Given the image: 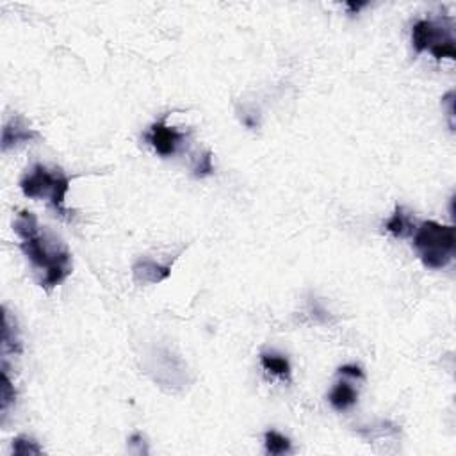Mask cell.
<instances>
[{
	"instance_id": "cell-1",
	"label": "cell",
	"mask_w": 456,
	"mask_h": 456,
	"mask_svg": "<svg viewBox=\"0 0 456 456\" xmlns=\"http://www.w3.org/2000/svg\"><path fill=\"white\" fill-rule=\"evenodd\" d=\"M13 230L22 239L20 248L36 269L45 271L41 287L52 289L72 275V255L66 246L47 239L33 212L22 210L13 221Z\"/></svg>"
},
{
	"instance_id": "cell-13",
	"label": "cell",
	"mask_w": 456,
	"mask_h": 456,
	"mask_svg": "<svg viewBox=\"0 0 456 456\" xmlns=\"http://www.w3.org/2000/svg\"><path fill=\"white\" fill-rule=\"evenodd\" d=\"M15 398H17V392H15V387H13L11 379H9L8 371H2V394H0V412H2V423L6 420V416H8L9 408L15 403Z\"/></svg>"
},
{
	"instance_id": "cell-9",
	"label": "cell",
	"mask_w": 456,
	"mask_h": 456,
	"mask_svg": "<svg viewBox=\"0 0 456 456\" xmlns=\"http://www.w3.org/2000/svg\"><path fill=\"white\" fill-rule=\"evenodd\" d=\"M328 400H330L331 407L339 410V412H343V410H347V408H352L353 404L356 403L359 392H356L352 385L346 384V382H339L336 387L331 388Z\"/></svg>"
},
{
	"instance_id": "cell-4",
	"label": "cell",
	"mask_w": 456,
	"mask_h": 456,
	"mask_svg": "<svg viewBox=\"0 0 456 456\" xmlns=\"http://www.w3.org/2000/svg\"><path fill=\"white\" fill-rule=\"evenodd\" d=\"M412 45L416 52H430L435 59H455V36H453V20L446 18L440 22L419 20L412 29Z\"/></svg>"
},
{
	"instance_id": "cell-12",
	"label": "cell",
	"mask_w": 456,
	"mask_h": 456,
	"mask_svg": "<svg viewBox=\"0 0 456 456\" xmlns=\"http://www.w3.org/2000/svg\"><path fill=\"white\" fill-rule=\"evenodd\" d=\"M264 444H266V453L267 455L278 456V455H289L292 451L291 440L283 437L282 433L271 430V432H266L264 435Z\"/></svg>"
},
{
	"instance_id": "cell-6",
	"label": "cell",
	"mask_w": 456,
	"mask_h": 456,
	"mask_svg": "<svg viewBox=\"0 0 456 456\" xmlns=\"http://www.w3.org/2000/svg\"><path fill=\"white\" fill-rule=\"evenodd\" d=\"M34 139H40V134L34 129H29L22 118L15 116L8 121L2 130V152H9L11 148L24 143H31Z\"/></svg>"
},
{
	"instance_id": "cell-16",
	"label": "cell",
	"mask_w": 456,
	"mask_h": 456,
	"mask_svg": "<svg viewBox=\"0 0 456 456\" xmlns=\"http://www.w3.org/2000/svg\"><path fill=\"white\" fill-rule=\"evenodd\" d=\"M455 91H449L448 95L444 97V104H448V116H449V127H451V130H455V121H453V118H455Z\"/></svg>"
},
{
	"instance_id": "cell-11",
	"label": "cell",
	"mask_w": 456,
	"mask_h": 456,
	"mask_svg": "<svg viewBox=\"0 0 456 456\" xmlns=\"http://www.w3.org/2000/svg\"><path fill=\"white\" fill-rule=\"evenodd\" d=\"M260 363H262V368L266 369L267 372H271V375H276L285 379H289V376H291V365H289L287 359L275 355V353H262V355H260Z\"/></svg>"
},
{
	"instance_id": "cell-15",
	"label": "cell",
	"mask_w": 456,
	"mask_h": 456,
	"mask_svg": "<svg viewBox=\"0 0 456 456\" xmlns=\"http://www.w3.org/2000/svg\"><path fill=\"white\" fill-rule=\"evenodd\" d=\"M214 171V164H212V154L210 152H205L202 157L198 159L196 166H194V177L196 178H203L212 175Z\"/></svg>"
},
{
	"instance_id": "cell-5",
	"label": "cell",
	"mask_w": 456,
	"mask_h": 456,
	"mask_svg": "<svg viewBox=\"0 0 456 456\" xmlns=\"http://www.w3.org/2000/svg\"><path fill=\"white\" fill-rule=\"evenodd\" d=\"M145 139L154 146L155 152L162 157H171L178 152V146L186 139V134L180 130L173 129V127L166 125V116L162 120L155 121L154 125L150 127L148 132L145 134Z\"/></svg>"
},
{
	"instance_id": "cell-8",
	"label": "cell",
	"mask_w": 456,
	"mask_h": 456,
	"mask_svg": "<svg viewBox=\"0 0 456 456\" xmlns=\"http://www.w3.org/2000/svg\"><path fill=\"white\" fill-rule=\"evenodd\" d=\"M385 228L387 232H391L394 237H408V235H412L416 232V223L412 221L410 214H408L404 207H396L394 210V214L391 216L387 223H385Z\"/></svg>"
},
{
	"instance_id": "cell-2",
	"label": "cell",
	"mask_w": 456,
	"mask_h": 456,
	"mask_svg": "<svg viewBox=\"0 0 456 456\" xmlns=\"http://www.w3.org/2000/svg\"><path fill=\"white\" fill-rule=\"evenodd\" d=\"M72 178L63 170H49L43 164H34L27 175L20 180V189L27 198H47L56 214L63 219L70 218L66 209V194L70 191Z\"/></svg>"
},
{
	"instance_id": "cell-18",
	"label": "cell",
	"mask_w": 456,
	"mask_h": 456,
	"mask_svg": "<svg viewBox=\"0 0 456 456\" xmlns=\"http://www.w3.org/2000/svg\"><path fill=\"white\" fill-rule=\"evenodd\" d=\"M365 6H368V4H365V2H360V4H355V2H347L346 8L349 9V11H352V15H355V13H359L360 9L365 8Z\"/></svg>"
},
{
	"instance_id": "cell-7",
	"label": "cell",
	"mask_w": 456,
	"mask_h": 456,
	"mask_svg": "<svg viewBox=\"0 0 456 456\" xmlns=\"http://www.w3.org/2000/svg\"><path fill=\"white\" fill-rule=\"evenodd\" d=\"M132 275L139 285H148V283H159L170 278L171 267L157 264L152 258H139L132 266Z\"/></svg>"
},
{
	"instance_id": "cell-17",
	"label": "cell",
	"mask_w": 456,
	"mask_h": 456,
	"mask_svg": "<svg viewBox=\"0 0 456 456\" xmlns=\"http://www.w3.org/2000/svg\"><path fill=\"white\" fill-rule=\"evenodd\" d=\"M339 375L343 376H352V378H363V371L359 368V365H343V368H339Z\"/></svg>"
},
{
	"instance_id": "cell-14",
	"label": "cell",
	"mask_w": 456,
	"mask_h": 456,
	"mask_svg": "<svg viewBox=\"0 0 456 456\" xmlns=\"http://www.w3.org/2000/svg\"><path fill=\"white\" fill-rule=\"evenodd\" d=\"M13 453L17 456H36L41 455L43 449H41V446L34 439L22 435L13 440Z\"/></svg>"
},
{
	"instance_id": "cell-10",
	"label": "cell",
	"mask_w": 456,
	"mask_h": 456,
	"mask_svg": "<svg viewBox=\"0 0 456 456\" xmlns=\"http://www.w3.org/2000/svg\"><path fill=\"white\" fill-rule=\"evenodd\" d=\"M4 328H2V355H8V353H22V344L20 339H18V331L17 324L13 327L11 324V315L6 310L4 307Z\"/></svg>"
},
{
	"instance_id": "cell-3",
	"label": "cell",
	"mask_w": 456,
	"mask_h": 456,
	"mask_svg": "<svg viewBox=\"0 0 456 456\" xmlns=\"http://www.w3.org/2000/svg\"><path fill=\"white\" fill-rule=\"evenodd\" d=\"M414 246L423 264L430 269L449 266L456 253V235L453 225L423 221L414 232Z\"/></svg>"
}]
</instances>
